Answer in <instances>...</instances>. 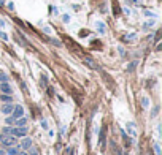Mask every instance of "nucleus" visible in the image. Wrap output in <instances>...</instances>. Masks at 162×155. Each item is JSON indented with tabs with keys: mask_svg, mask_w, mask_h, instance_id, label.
Listing matches in <instances>:
<instances>
[{
	"mask_svg": "<svg viewBox=\"0 0 162 155\" xmlns=\"http://www.w3.org/2000/svg\"><path fill=\"white\" fill-rule=\"evenodd\" d=\"M0 100H2L3 103H11V100H13V98L10 97V93H3L2 97H0Z\"/></svg>",
	"mask_w": 162,
	"mask_h": 155,
	"instance_id": "9d476101",
	"label": "nucleus"
},
{
	"mask_svg": "<svg viewBox=\"0 0 162 155\" xmlns=\"http://www.w3.org/2000/svg\"><path fill=\"white\" fill-rule=\"evenodd\" d=\"M0 155H5V152H3V149H0Z\"/></svg>",
	"mask_w": 162,
	"mask_h": 155,
	"instance_id": "2eb2a0df",
	"label": "nucleus"
},
{
	"mask_svg": "<svg viewBox=\"0 0 162 155\" xmlns=\"http://www.w3.org/2000/svg\"><path fill=\"white\" fill-rule=\"evenodd\" d=\"M10 135L18 136V138H24V136L27 135V128H26V127H16V128H11Z\"/></svg>",
	"mask_w": 162,
	"mask_h": 155,
	"instance_id": "f03ea898",
	"label": "nucleus"
},
{
	"mask_svg": "<svg viewBox=\"0 0 162 155\" xmlns=\"http://www.w3.org/2000/svg\"><path fill=\"white\" fill-rule=\"evenodd\" d=\"M0 142H2L3 146H7V147H10V146H14L18 141H16V136H7V135H0Z\"/></svg>",
	"mask_w": 162,
	"mask_h": 155,
	"instance_id": "f257e3e1",
	"label": "nucleus"
},
{
	"mask_svg": "<svg viewBox=\"0 0 162 155\" xmlns=\"http://www.w3.org/2000/svg\"><path fill=\"white\" fill-rule=\"evenodd\" d=\"M0 90H2V93H10L11 95V86L8 84V81L0 84Z\"/></svg>",
	"mask_w": 162,
	"mask_h": 155,
	"instance_id": "39448f33",
	"label": "nucleus"
},
{
	"mask_svg": "<svg viewBox=\"0 0 162 155\" xmlns=\"http://www.w3.org/2000/svg\"><path fill=\"white\" fill-rule=\"evenodd\" d=\"M70 155H75V153H73V152H72V153H70Z\"/></svg>",
	"mask_w": 162,
	"mask_h": 155,
	"instance_id": "f3484780",
	"label": "nucleus"
},
{
	"mask_svg": "<svg viewBox=\"0 0 162 155\" xmlns=\"http://www.w3.org/2000/svg\"><path fill=\"white\" fill-rule=\"evenodd\" d=\"M7 153H8V155H18V153H19V147L10 146V147L7 149Z\"/></svg>",
	"mask_w": 162,
	"mask_h": 155,
	"instance_id": "6e6552de",
	"label": "nucleus"
},
{
	"mask_svg": "<svg viewBox=\"0 0 162 155\" xmlns=\"http://www.w3.org/2000/svg\"><path fill=\"white\" fill-rule=\"evenodd\" d=\"M18 155H29V153H27V152H19Z\"/></svg>",
	"mask_w": 162,
	"mask_h": 155,
	"instance_id": "4468645a",
	"label": "nucleus"
},
{
	"mask_svg": "<svg viewBox=\"0 0 162 155\" xmlns=\"http://www.w3.org/2000/svg\"><path fill=\"white\" fill-rule=\"evenodd\" d=\"M30 155H38V153H37V152H32V153H30Z\"/></svg>",
	"mask_w": 162,
	"mask_h": 155,
	"instance_id": "dca6fc26",
	"label": "nucleus"
},
{
	"mask_svg": "<svg viewBox=\"0 0 162 155\" xmlns=\"http://www.w3.org/2000/svg\"><path fill=\"white\" fill-rule=\"evenodd\" d=\"M10 132H11V127H5L3 130H2V133H3V135H8Z\"/></svg>",
	"mask_w": 162,
	"mask_h": 155,
	"instance_id": "f8f14e48",
	"label": "nucleus"
},
{
	"mask_svg": "<svg viewBox=\"0 0 162 155\" xmlns=\"http://www.w3.org/2000/svg\"><path fill=\"white\" fill-rule=\"evenodd\" d=\"M26 123H27V119H26V117H19V119L14 120V125H16V127H26Z\"/></svg>",
	"mask_w": 162,
	"mask_h": 155,
	"instance_id": "0eeeda50",
	"label": "nucleus"
},
{
	"mask_svg": "<svg viewBox=\"0 0 162 155\" xmlns=\"http://www.w3.org/2000/svg\"><path fill=\"white\" fill-rule=\"evenodd\" d=\"M5 123H8V125H10V123H14V119H13V117L10 116V117H7V120H5Z\"/></svg>",
	"mask_w": 162,
	"mask_h": 155,
	"instance_id": "ddd939ff",
	"label": "nucleus"
},
{
	"mask_svg": "<svg viewBox=\"0 0 162 155\" xmlns=\"http://www.w3.org/2000/svg\"><path fill=\"white\" fill-rule=\"evenodd\" d=\"M32 147V139L30 138H24L21 141V144H19V149H22V150H26V149H30Z\"/></svg>",
	"mask_w": 162,
	"mask_h": 155,
	"instance_id": "20e7f679",
	"label": "nucleus"
},
{
	"mask_svg": "<svg viewBox=\"0 0 162 155\" xmlns=\"http://www.w3.org/2000/svg\"><path fill=\"white\" fill-rule=\"evenodd\" d=\"M22 112H24V109H22V106H21V105H18V106H14V108H13V112H11L10 116L16 120V119L22 117Z\"/></svg>",
	"mask_w": 162,
	"mask_h": 155,
	"instance_id": "7ed1b4c3",
	"label": "nucleus"
},
{
	"mask_svg": "<svg viewBox=\"0 0 162 155\" xmlns=\"http://www.w3.org/2000/svg\"><path fill=\"white\" fill-rule=\"evenodd\" d=\"M5 81H8V76H7L5 73L0 71V82H5Z\"/></svg>",
	"mask_w": 162,
	"mask_h": 155,
	"instance_id": "9b49d317",
	"label": "nucleus"
},
{
	"mask_svg": "<svg viewBox=\"0 0 162 155\" xmlns=\"http://www.w3.org/2000/svg\"><path fill=\"white\" fill-rule=\"evenodd\" d=\"M13 108H14V106L11 105V103H7V105H3V106H2V112L8 116V114H11V112H13Z\"/></svg>",
	"mask_w": 162,
	"mask_h": 155,
	"instance_id": "423d86ee",
	"label": "nucleus"
},
{
	"mask_svg": "<svg viewBox=\"0 0 162 155\" xmlns=\"http://www.w3.org/2000/svg\"><path fill=\"white\" fill-rule=\"evenodd\" d=\"M100 149L105 150V128H102V133H100Z\"/></svg>",
	"mask_w": 162,
	"mask_h": 155,
	"instance_id": "1a4fd4ad",
	"label": "nucleus"
}]
</instances>
